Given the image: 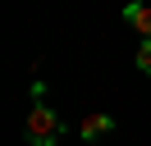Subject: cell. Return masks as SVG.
Segmentation results:
<instances>
[{
	"instance_id": "1",
	"label": "cell",
	"mask_w": 151,
	"mask_h": 146,
	"mask_svg": "<svg viewBox=\"0 0 151 146\" xmlns=\"http://www.w3.org/2000/svg\"><path fill=\"white\" fill-rule=\"evenodd\" d=\"M32 110H28V146H60L64 142V119L46 105V82H32Z\"/></svg>"
},
{
	"instance_id": "2",
	"label": "cell",
	"mask_w": 151,
	"mask_h": 146,
	"mask_svg": "<svg viewBox=\"0 0 151 146\" xmlns=\"http://www.w3.org/2000/svg\"><path fill=\"white\" fill-rule=\"evenodd\" d=\"M124 23H128L133 32L142 36V41H151V5H142V0L124 5Z\"/></svg>"
},
{
	"instance_id": "3",
	"label": "cell",
	"mask_w": 151,
	"mask_h": 146,
	"mask_svg": "<svg viewBox=\"0 0 151 146\" xmlns=\"http://www.w3.org/2000/svg\"><path fill=\"white\" fill-rule=\"evenodd\" d=\"M78 132H83V142H96V137L114 132V119L101 114V110H92V114H83V123H78Z\"/></svg>"
},
{
	"instance_id": "4",
	"label": "cell",
	"mask_w": 151,
	"mask_h": 146,
	"mask_svg": "<svg viewBox=\"0 0 151 146\" xmlns=\"http://www.w3.org/2000/svg\"><path fill=\"white\" fill-rule=\"evenodd\" d=\"M137 69H142V73H151V41H142V46H137Z\"/></svg>"
}]
</instances>
